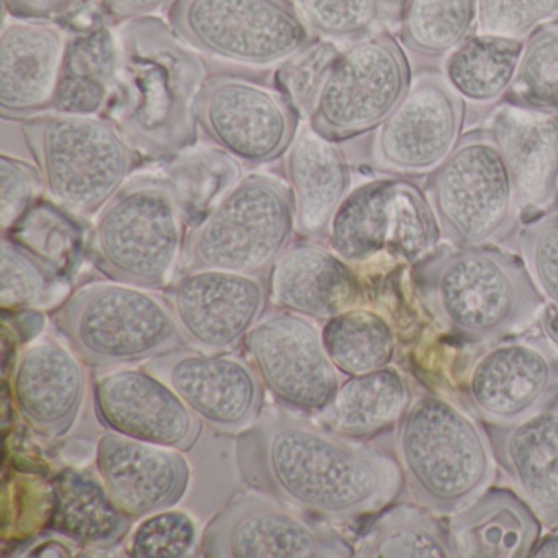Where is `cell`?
I'll return each instance as SVG.
<instances>
[{
    "label": "cell",
    "instance_id": "obj_45",
    "mask_svg": "<svg viewBox=\"0 0 558 558\" xmlns=\"http://www.w3.org/2000/svg\"><path fill=\"white\" fill-rule=\"evenodd\" d=\"M44 192L45 182L37 165L8 153L0 156V225L4 233L40 201Z\"/></svg>",
    "mask_w": 558,
    "mask_h": 558
},
{
    "label": "cell",
    "instance_id": "obj_35",
    "mask_svg": "<svg viewBox=\"0 0 558 558\" xmlns=\"http://www.w3.org/2000/svg\"><path fill=\"white\" fill-rule=\"evenodd\" d=\"M165 178L195 225L243 179V165L218 146H192L169 159Z\"/></svg>",
    "mask_w": 558,
    "mask_h": 558
},
{
    "label": "cell",
    "instance_id": "obj_18",
    "mask_svg": "<svg viewBox=\"0 0 558 558\" xmlns=\"http://www.w3.org/2000/svg\"><path fill=\"white\" fill-rule=\"evenodd\" d=\"M169 305L185 344L227 352L244 342L264 318L267 280L221 269H189L168 287Z\"/></svg>",
    "mask_w": 558,
    "mask_h": 558
},
{
    "label": "cell",
    "instance_id": "obj_47",
    "mask_svg": "<svg viewBox=\"0 0 558 558\" xmlns=\"http://www.w3.org/2000/svg\"><path fill=\"white\" fill-rule=\"evenodd\" d=\"M178 2L179 0H102L107 15L119 22V25L171 12Z\"/></svg>",
    "mask_w": 558,
    "mask_h": 558
},
{
    "label": "cell",
    "instance_id": "obj_11",
    "mask_svg": "<svg viewBox=\"0 0 558 558\" xmlns=\"http://www.w3.org/2000/svg\"><path fill=\"white\" fill-rule=\"evenodd\" d=\"M329 247L351 266L388 253L420 263L439 243L427 195L403 179H377L349 192L329 221Z\"/></svg>",
    "mask_w": 558,
    "mask_h": 558
},
{
    "label": "cell",
    "instance_id": "obj_14",
    "mask_svg": "<svg viewBox=\"0 0 558 558\" xmlns=\"http://www.w3.org/2000/svg\"><path fill=\"white\" fill-rule=\"evenodd\" d=\"M462 384L480 420L518 423L557 403L558 345L547 335L496 339L470 361Z\"/></svg>",
    "mask_w": 558,
    "mask_h": 558
},
{
    "label": "cell",
    "instance_id": "obj_7",
    "mask_svg": "<svg viewBox=\"0 0 558 558\" xmlns=\"http://www.w3.org/2000/svg\"><path fill=\"white\" fill-rule=\"evenodd\" d=\"M54 323L81 361L94 367L148 362L187 345L168 299L110 279L74 290Z\"/></svg>",
    "mask_w": 558,
    "mask_h": 558
},
{
    "label": "cell",
    "instance_id": "obj_4",
    "mask_svg": "<svg viewBox=\"0 0 558 558\" xmlns=\"http://www.w3.org/2000/svg\"><path fill=\"white\" fill-rule=\"evenodd\" d=\"M393 449L408 495L434 514H456L496 478L488 433L442 395L414 398L395 426Z\"/></svg>",
    "mask_w": 558,
    "mask_h": 558
},
{
    "label": "cell",
    "instance_id": "obj_29",
    "mask_svg": "<svg viewBox=\"0 0 558 558\" xmlns=\"http://www.w3.org/2000/svg\"><path fill=\"white\" fill-rule=\"evenodd\" d=\"M120 73L117 31L96 25L68 40L51 112L102 117Z\"/></svg>",
    "mask_w": 558,
    "mask_h": 558
},
{
    "label": "cell",
    "instance_id": "obj_44",
    "mask_svg": "<svg viewBox=\"0 0 558 558\" xmlns=\"http://www.w3.org/2000/svg\"><path fill=\"white\" fill-rule=\"evenodd\" d=\"M557 17L558 0H476L480 34L522 40Z\"/></svg>",
    "mask_w": 558,
    "mask_h": 558
},
{
    "label": "cell",
    "instance_id": "obj_46",
    "mask_svg": "<svg viewBox=\"0 0 558 558\" xmlns=\"http://www.w3.org/2000/svg\"><path fill=\"white\" fill-rule=\"evenodd\" d=\"M5 9L17 21L54 22L74 17L89 0H4Z\"/></svg>",
    "mask_w": 558,
    "mask_h": 558
},
{
    "label": "cell",
    "instance_id": "obj_24",
    "mask_svg": "<svg viewBox=\"0 0 558 558\" xmlns=\"http://www.w3.org/2000/svg\"><path fill=\"white\" fill-rule=\"evenodd\" d=\"M498 469L548 531L558 532V404L486 426Z\"/></svg>",
    "mask_w": 558,
    "mask_h": 558
},
{
    "label": "cell",
    "instance_id": "obj_9",
    "mask_svg": "<svg viewBox=\"0 0 558 558\" xmlns=\"http://www.w3.org/2000/svg\"><path fill=\"white\" fill-rule=\"evenodd\" d=\"M427 201L440 233L456 246H489L518 223V192L505 156L486 130L466 133L430 172Z\"/></svg>",
    "mask_w": 558,
    "mask_h": 558
},
{
    "label": "cell",
    "instance_id": "obj_3",
    "mask_svg": "<svg viewBox=\"0 0 558 558\" xmlns=\"http://www.w3.org/2000/svg\"><path fill=\"white\" fill-rule=\"evenodd\" d=\"M417 293L452 335L489 342L531 325L544 308L524 260L489 246H457L416 263Z\"/></svg>",
    "mask_w": 558,
    "mask_h": 558
},
{
    "label": "cell",
    "instance_id": "obj_36",
    "mask_svg": "<svg viewBox=\"0 0 558 558\" xmlns=\"http://www.w3.org/2000/svg\"><path fill=\"white\" fill-rule=\"evenodd\" d=\"M77 220L76 215L70 214L51 198H40L4 234L68 279L80 264L86 240L84 228Z\"/></svg>",
    "mask_w": 558,
    "mask_h": 558
},
{
    "label": "cell",
    "instance_id": "obj_50",
    "mask_svg": "<svg viewBox=\"0 0 558 558\" xmlns=\"http://www.w3.org/2000/svg\"><path fill=\"white\" fill-rule=\"evenodd\" d=\"M557 404H558V397H557Z\"/></svg>",
    "mask_w": 558,
    "mask_h": 558
},
{
    "label": "cell",
    "instance_id": "obj_13",
    "mask_svg": "<svg viewBox=\"0 0 558 558\" xmlns=\"http://www.w3.org/2000/svg\"><path fill=\"white\" fill-rule=\"evenodd\" d=\"M315 518L267 493L240 492L205 525L201 551L215 558L354 557V545Z\"/></svg>",
    "mask_w": 558,
    "mask_h": 558
},
{
    "label": "cell",
    "instance_id": "obj_19",
    "mask_svg": "<svg viewBox=\"0 0 558 558\" xmlns=\"http://www.w3.org/2000/svg\"><path fill=\"white\" fill-rule=\"evenodd\" d=\"M463 113L446 80L421 77L377 130L375 159L398 174H430L462 140Z\"/></svg>",
    "mask_w": 558,
    "mask_h": 558
},
{
    "label": "cell",
    "instance_id": "obj_33",
    "mask_svg": "<svg viewBox=\"0 0 558 558\" xmlns=\"http://www.w3.org/2000/svg\"><path fill=\"white\" fill-rule=\"evenodd\" d=\"M354 557L452 558L449 529L429 509L400 505L378 514L354 544Z\"/></svg>",
    "mask_w": 558,
    "mask_h": 558
},
{
    "label": "cell",
    "instance_id": "obj_22",
    "mask_svg": "<svg viewBox=\"0 0 558 558\" xmlns=\"http://www.w3.org/2000/svg\"><path fill=\"white\" fill-rule=\"evenodd\" d=\"M86 391V372L76 352L54 339L31 342L15 362L12 393L19 413L48 439H60L73 429Z\"/></svg>",
    "mask_w": 558,
    "mask_h": 558
},
{
    "label": "cell",
    "instance_id": "obj_41",
    "mask_svg": "<svg viewBox=\"0 0 558 558\" xmlns=\"http://www.w3.org/2000/svg\"><path fill=\"white\" fill-rule=\"evenodd\" d=\"M198 529L191 514L165 509L146 515L126 541V555L135 558H182L197 545Z\"/></svg>",
    "mask_w": 558,
    "mask_h": 558
},
{
    "label": "cell",
    "instance_id": "obj_38",
    "mask_svg": "<svg viewBox=\"0 0 558 558\" xmlns=\"http://www.w3.org/2000/svg\"><path fill=\"white\" fill-rule=\"evenodd\" d=\"M66 277L45 266L4 234L0 246V305L4 310L51 308L70 296Z\"/></svg>",
    "mask_w": 558,
    "mask_h": 558
},
{
    "label": "cell",
    "instance_id": "obj_39",
    "mask_svg": "<svg viewBox=\"0 0 558 558\" xmlns=\"http://www.w3.org/2000/svg\"><path fill=\"white\" fill-rule=\"evenodd\" d=\"M509 93L515 106L558 112V22H548L529 35Z\"/></svg>",
    "mask_w": 558,
    "mask_h": 558
},
{
    "label": "cell",
    "instance_id": "obj_21",
    "mask_svg": "<svg viewBox=\"0 0 558 558\" xmlns=\"http://www.w3.org/2000/svg\"><path fill=\"white\" fill-rule=\"evenodd\" d=\"M96 466L113 501L133 519L174 508L191 485V465L181 450L112 430L97 444Z\"/></svg>",
    "mask_w": 558,
    "mask_h": 558
},
{
    "label": "cell",
    "instance_id": "obj_37",
    "mask_svg": "<svg viewBox=\"0 0 558 558\" xmlns=\"http://www.w3.org/2000/svg\"><path fill=\"white\" fill-rule=\"evenodd\" d=\"M476 25V0H408L401 37L410 50L426 57L449 54Z\"/></svg>",
    "mask_w": 558,
    "mask_h": 558
},
{
    "label": "cell",
    "instance_id": "obj_40",
    "mask_svg": "<svg viewBox=\"0 0 558 558\" xmlns=\"http://www.w3.org/2000/svg\"><path fill=\"white\" fill-rule=\"evenodd\" d=\"M339 53L341 51L331 41H312L280 64L274 74V86L292 104L300 119L308 122L329 68Z\"/></svg>",
    "mask_w": 558,
    "mask_h": 558
},
{
    "label": "cell",
    "instance_id": "obj_49",
    "mask_svg": "<svg viewBox=\"0 0 558 558\" xmlns=\"http://www.w3.org/2000/svg\"><path fill=\"white\" fill-rule=\"evenodd\" d=\"M407 2L408 0H378V5H380L384 17L401 19Z\"/></svg>",
    "mask_w": 558,
    "mask_h": 558
},
{
    "label": "cell",
    "instance_id": "obj_43",
    "mask_svg": "<svg viewBox=\"0 0 558 558\" xmlns=\"http://www.w3.org/2000/svg\"><path fill=\"white\" fill-rule=\"evenodd\" d=\"M518 243L532 282L558 312V211L529 221L519 231Z\"/></svg>",
    "mask_w": 558,
    "mask_h": 558
},
{
    "label": "cell",
    "instance_id": "obj_20",
    "mask_svg": "<svg viewBox=\"0 0 558 558\" xmlns=\"http://www.w3.org/2000/svg\"><path fill=\"white\" fill-rule=\"evenodd\" d=\"M94 408L106 429L181 452L191 450L202 434V421L146 368H119L97 378Z\"/></svg>",
    "mask_w": 558,
    "mask_h": 558
},
{
    "label": "cell",
    "instance_id": "obj_30",
    "mask_svg": "<svg viewBox=\"0 0 558 558\" xmlns=\"http://www.w3.org/2000/svg\"><path fill=\"white\" fill-rule=\"evenodd\" d=\"M411 403L410 381L403 372L387 365L342 381L318 416L322 426L339 436L368 440L397 426Z\"/></svg>",
    "mask_w": 558,
    "mask_h": 558
},
{
    "label": "cell",
    "instance_id": "obj_31",
    "mask_svg": "<svg viewBox=\"0 0 558 558\" xmlns=\"http://www.w3.org/2000/svg\"><path fill=\"white\" fill-rule=\"evenodd\" d=\"M51 522L70 541L109 548L129 535L133 518L113 501L99 473L64 470L54 480Z\"/></svg>",
    "mask_w": 558,
    "mask_h": 558
},
{
    "label": "cell",
    "instance_id": "obj_42",
    "mask_svg": "<svg viewBox=\"0 0 558 558\" xmlns=\"http://www.w3.org/2000/svg\"><path fill=\"white\" fill-rule=\"evenodd\" d=\"M310 31L335 40H355L380 19L378 0H295Z\"/></svg>",
    "mask_w": 558,
    "mask_h": 558
},
{
    "label": "cell",
    "instance_id": "obj_28",
    "mask_svg": "<svg viewBox=\"0 0 558 558\" xmlns=\"http://www.w3.org/2000/svg\"><path fill=\"white\" fill-rule=\"evenodd\" d=\"M541 525L521 496L488 488L452 514L447 529L456 557L524 558L541 538Z\"/></svg>",
    "mask_w": 558,
    "mask_h": 558
},
{
    "label": "cell",
    "instance_id": "obj_1",
    "mask_svg": "<svg viewBox=\"0 0 558 558\" xmlns=\"http://www.w3.org/2000/svg\"><path fill=\"white\" fill-rule=\"evenodd\" d=\"M241 476L300 511L351 521L387 508L403 488L397 457L293 411H267L238 436Z\"/></svg>",
    "mask_w": 558,
    "mask_h": 558
},
{
    "label": "cell",
    "instance_id": "obj_12",
    "mask_svg": "<svg viewBox=\"0 0 558 558\" xmlns=\"http://www.w3.org/2000/svg\"><path fill=\"white\" fill-rule=\"evenodd\" d=\"M411 84L407 54L391 35L364 38L329 68L308 125L338 143L367 135L384 125Z\"/></svg>",
    "mask_w": 558,
    "mask_h": 558
},
{
    "label": "cell",
    "instance_id": "obj_5",
    "mask_svg": "<svg viewBox=\"0 0 558 558\" xmlns=\"http://www.w3.org/2000/svg\"><path fill=\"white\" fill-rule=\"evenodd\" d=\"M187 217L171 182L136 175L97 214L90 254L116 282L168 289L185 256Z\"/></svg>",
    "mask_w": 558,
    "mask_h": 558
},
{
    "label": "cell",
    "instance_id": "obj_48",
    "mask_svg": "<svg viewBox=\"0 0 558 558\" xmlns=\"http://www.w3.org/2000/svg\"><path fill=\"white\" fill-rule=\"evenodd\" d=\"M532 558H557L558 557V534L547 535L538 538L531 551Z\"/></svg>",
    "mask_w": 558,
    "mask_h": 558
},
{
    "label": "cell",
    "instance_id": "obj_26",
    "mask_svg": "<svg viewBox=\"0 0 558 558\" xmlns=\"http://www.w3.org/2000/svg\"><path fill=\"white\" fill-rule=\"evenodd\" d=\"M486 132L508 162L521 210L558 195V116L519 106L493 113Z\"/></svg>",
    "mask_w": 558,
    "mask_h": 558
},
{
    "label": "cell",
    "instance_id": "obj_2",
    "mask_svg": "<svg viewBox=\"0 0 558 558\" xmlns=\"http://www.w3.org/2000/svg\"><path fill=\"white\" fill-rule=\"evenodd\" d=\"M120 73L107 120L138 156L171 159L198 142V104L207 66L171 25L158 17L117 28Z\"/></svg>",
    "mask_w": 558,
    "mask_h": 558
},
{
    "label": "cell",
    "instance_id": "obj_34",
    "mask_svg": "<svg viewBox=\"0 0 558 558\" xmlns=\"http://www.w3.org/2000/svg\"><path fill=\"white\" fill-rule=\"evenodd\" d=\"M322 335L332 364L348 377L387 367L397 352V338L387 318L362 306L329 318Z\"/></svg>",
    "mask_w": 558,
    "mask_h": 558
},
{
    "label": "cell",
    "instance_id": "obj_17",
    "mask_svg": "<svg viewBox=\"0 0 558 558\" xmlns=\"http://www.w3.org/2000/svg\"><path fill=\"white\" fill-rule=\"evenodd\" d=\"M146 371L166 381L202 423L225 436H240L263 416L266 388L243 359L184 345L151 359Z\"/></svg>",
    "mask_w": 558,
    "mask_h": 558
},
{
    "label": "cell",
    "instance_id": "obj_6",
    "mask_svg": "<svg viewBox=\"0 0 558 558\" xmlns=\"http://www.w3.org/2000/svg\"><path fill=\"white\" fill-rule=\"evenodd\" d=\"M22 133L45 192L77 218H96L130 181L138 153L106 117L41 113Z\"/></svg>",
    "mask_w": 558,
    "mask_h": 558
},
{
    "label": "cell",
    "instance_id": "obj_23",
    "mask_svg": "<svg viewBox=\"0 0 558 558\" xmlns=\"http://www.w3.org/2000/svg\"><path fill=\"white\" fill-rule=\"evenodd\" d=\"M68 40L58 25L21 21L0 38V116L24 120L53 110Z\"/></svg>",
    "mask_w": 558,
    "mask_h": 558
},
{
    "label": "cell",
    "instance_id": "obj_32",
    "mask_svg": "<svg viewBox=\"0 0 558 558\" xmlns=\"http://www.w3.org/2000/svg\"><path fill=\"white\" fill-rule=\"evenodd\" d=\"M524 40L473 34L447 54L444 80L453 93L475 106H489L511 90Z\"/></svg>",
    "mask_w": 558,
    "mask_h": 558
},
{
    "label": "cell",
    "instance_id": "obj_25",
    "mask_svg": "<svg viewBox=\"0 0 558 558\" xmlns=\"http://www.w3.org/2000/svg\"><path fill=\"white\" fill-rule=\"evenodd\" d=\"M267 274L269 302L308 319L328 322L357 306L362 296L351 264L315 241L290 244Z\"/></svg>",
    "mask_w": 558,
    "mask_h": 558
},
{
    "label": "cell",
    "instance_id": "obj_8",
    "mask_svg": "<svg viewBox=\"0 0 558 558\" xmlns=\"http://www.w3.org/2000/svg\"><path fill=\"white\" fill-rule=\"evenodd\" d=\"M296 231L292 192L276 175H244L189 231V269L263 276L292 244Z\"/></svg>",
    "mask_w": 558,
    "mask_h": 558
},
{
    "label": "cell",
    "instance_id": "obj_16",
    "mask_svg": "<svg viewBox=\"0 0 558 558\" xmlns=\"http://www.w3.org/2000/svg\"><path fill=\"white\" fill-rule=\"evenodd\" d=\"M260 384L293 413L319 414L338 391V368L312 319L280 312L260 319L244 339Z\"/></svg>",
    "mask_w": 558,
    "mask_h": 558
},
{
    "label": "cell",
    "instance_id": "obj_27",
    "mask_svg": "<svg viewBox=\"0 0 558 558\" xmlns=\"http://www.w3.org/2000/svg\"><path fill=\"white\" fill-rule=\"evenodd\" d=\"M283 172L292 192L296 231L326 234L332 215L352 191L351 168L338 142L318 135L306 123L283 156Z\"/></svg>",
    "mask_w": 558,
    "mask_h": 558
},
{
    "label": "cell",
    "instance_id": "obj_10",
    "mask_svg": "<svg viewBox=\"0 0 558 558\" xmlns=\"http://www.w3.org/2000/svg\"><path fill=\"white\" fill-rule=\"evenodd\" d=\"M169 25L198 53L243 66L286 63L313 41L290 0H179Z\"/></svg>",
    "mask_w": 558,
    "mask_h": 558
},
{
    "label": "cell",
    "instance_id": "obj_15",
    "mask_svg": "<svg viewBox=\"0 0 558 558\" xmlns=\"http://www.w3.org/2000/svg\"><path fill=\"white\" fill-rule=\"evenodd\" d=\"M300 122L276 86L246 77H208L198 104L202 132L247 168L283 158L299 135Z\"/></svg>",
    "mask_w": 558,
    "mask_h": 558
}]
</instances>
